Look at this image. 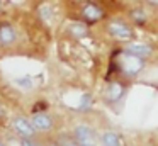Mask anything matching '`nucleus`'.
I'll return each mask as SVG.
<instances>
[{"label":"nucleus","mask_w":158,"mask_h":146,"mask_svg":"<svg viewBox=\"0 0 158 146\" xmlns=\"http://www.w3.org/2000/svg\"><path fill=\"white\" fill-rule=\"evenodd\" d=\"M121 68L126 75H136L143 68V60L133 56V54H124L121 58Z\"/></svg>","instance_id":"obj_1"},{"label":"nucleus","mask_w":158,"mask_h":146,"mask_svg":"<svg viewBox=\"0 0 158 146\" xmlns=\"http://www.w3.org/2000/svg\"><path fill=\"white\" fill-rule=\"evenodd\" d=\"M109 31L112 36H116L117 39H129L133 36V31L127 24H124L123 20H112L109 24Z\"/></svg>","instance_id":"obj_2"},{"label":"nucleus","mask_w":158,"mask_h":146,"mask_svg":"<svg viewBox=\"0 0 158 146\" xmlns=\"http://www.w3.org/2000/svg\"><path fill=\"white\" fill-rule=\"evenodd\" d=\"M31 126H32V129H34V131H49V129H53V119L49 117L48 114L39 112V114L32 115Z\"/></svg>","instance_id":"obj_3"},{"label":"nucleus","mask_w":158,"mask_h":146,"mask_svg":"<svg viewBox=\"0 0 158 146\" xmlns=\"http://www.w3.org/2000/svg\"><path fill=\"white\" fill-rule=\"evenodd\" d=\"M77 143H78V146H95L94 132L89 126L82 124L77 127Z\"/></svg>","instance_id":"obj_4"},{"label":"nucleus","mask_w":158,"mask_h":146,"mask_svg":"<svg viewBox=\"0 0 158 146\" xmlns=\"http://www.w3.org/2000/svg\"><path fill=\"white\" fill-rule=\"evenodd\" d=\"M153 53V48L150 46V44H131L129 48H127V54H133V56L139 58V60H143V58H148L150 54Z\"/></svg>","instance_id":"obj_5"},{"label":"nucleus","mask_w":158,"mask_h":146,"mask_svg":"<svg viewBox=\"0 0 158 146\" xmlns=\"http://www.w3.org/2000/svg\"><path fill=\"white\" fill-rule=\"evenodd\" d=\"M14 127H15V131H17L22 138H31V136L34 134V129H32L31 122H29L27 119H24V117H17V119H15V121H14Z\"/></svg>","instance_id":"obj_6"},{"label":"nucleus","mask_w":158,"mask_h":146,"mask_svg":"<svg viewBox=\"0 0 158 146\" xmlns=\"http://www.w3.org/2000/svg\"><path fill=\"white\" fill-rule=\"evenodd\" d=\"M14 39H15V32H14V29H12V26L2 24V26H0V43L10 44V43H14Z\"/></svg>","instance_id":"obj_7"},{"label":"nucleus","mask_w":158,"mask_h":146,"mask_svg":"<svg viewBox=\"0 0 158 146\" xmlns=\"http://www.w3.org/2000/svg\"><path fill=\"white\" fill-rule=\"evenodd\" d=\"M83 17H87L89 20H97L102 17V10L100 7H97L95 3H89V5L83 9Z\"/></svg>","instance_id":"obj_8"},{"label":"nucleus","mask_w":158,"mask_h":146,"mask_svg":"<svg viewBox=\"0 0 158 146\" xmlns=\"http://www.w3.org/2000/svg\"><path fill=\"white\" fill-rule=\"evenodd\" d=\"M102 146H121L119 136L112 131H107L102 134Z\"/></svg>","instance_id":"obj_9"},{"label":"nucleus","mask_w":158,"mask_h":146,"mask_svg":"<svg viewBox=\"0 0 158 146\" xmlns=\"http://www.w3.org/2000/svg\"><path fill=\"white\" fill-rule=\"evenodd\" d=\"M121 94H123V85L112 83L109 87V90H107V98H109V100H117V98L121 97Z\"/></svg>","instance_id":"obj_10"},{"label":"nucleus","mask_w":158,"mask_h":146,"mask_svg":"<svg viewBox=\"0 0 158 146\" xmlns=\"http://www.w3.org/2000/svg\"><path fill=\"white\" fill-rule=\"evenodd\" d=\"M72 31H73V34H75V36H78V37L80 36H85V34H87L85 32V31H87L85 26H82V24H75V26L72 27Z\"/></svg>","instance_id":"obj_11"},{"label":"nucleus","mask_w":158,"mask_h":146,"mask_svg":"<svg viewBox=\"0 0 158 146\" xmlns=\"http://www.w3.org/2000/svg\"><path fill=\"white\" fill-rule=\"evenodd\" d=\"M60 146H78V143L73 141V139H70V138H61Z\"/></svg>","instance_id":"obj_12"},{"label":"nucleus","mask_w":158,"mask_h":146,"mask_svg":"<svg viewBox=\"0 0 158 146\" xmlns=\"http://www.w3.org/2000/svg\"><path fill=\"white\" fill-rule=\"evenodd\" d=\"M15 83H19V87H26V88H31V80L29 78H24V80H17Z\"/></svg>","instance_id":"obj_13"},{"label":"nucleus","mask_w":158,"mask_h":146,"mask_svg":"<svg viewBox=\"0 0 158 146\" xmlns=\"http://www.w3.org/2000/svg\"><path fill=\"white\" fill-rule=\"evenodd\" d=\"M21 146H38V144H34V143L29 141V139H22V141H21Z\"/></svg>","instance_id":"obj_14"},{"label":"nucleus","mask_w":158,"mask_h":146,"mask_svg":"<svg viewBox=\"0 0 158 146\" xmlns=\"http://www.w3.org/2000/svg\"><path fill=\"white\" fill-rule=\"evenodd\" d=\"M5 114V111H4V109H2V107H0V117H2V115H4Z\"/></svg>","instance_id":"obj_15"},{"label":"nucleus","mask_w":158,"mask_h":146,"mask_svg":"<svg viewBox=\"0 0 158 146\" xmlns=\"http://www.w3.org/2000/svg\"><path fill=\"white\" fill-rule=\"evenodd\" d=\"M51 146H56V144H51ZM58 146H60V144H58Z\"/></svg>","instance_id":"obj_16"},{"label":"nucleus","mask_w":158,"mask_h":146,"mask_svg":"<svg viewBox=\"0 0 158 146\" xmlns=\"http://www.w3.org/2000/svg\"><path fill=\"white\" fill-rule=\"evenodd\" d=\"M0 146H4V144H2V143H0Z\"/></svg>","instance_id":"obj_17"}]
</instances>
